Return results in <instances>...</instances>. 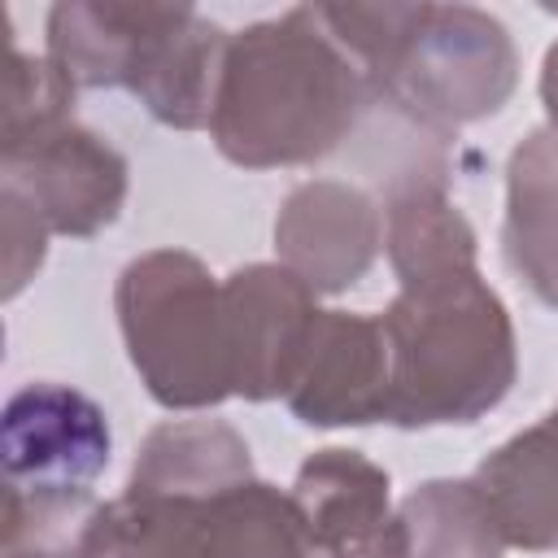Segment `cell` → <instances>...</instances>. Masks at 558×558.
<instances>
[{"label": "cell", "mask_w": 558, "mask_h": 558, "mask_svg": "<svg viewBox=\"0 0 558 558\" xmlns=\"http://www.w3.org/2000/svg\"><path fill=\"white\" fill-rule=\"evenodd\" d=\"M384 253L397 283L436 279L475 266V227L445 196L440 179H401L384 205Z\"/></svg>", "instance_id": "9a60e30c"}, {"label": "cell", "mask_w": 558, "mask_h": 558, "mask_svg": "<svg viewBox=\"0 0 558 558\" xmlns=\"http://www.w3.org/2000/svg\"><path fill=\"white\" fill-rule=\"evenodd\" d=\"M384 248V214L344 179L296 183L275 214V253L314 292L353 288Z\"/></svg>", "instance_id": "9c48e42d"}, {"label": "cell", "mask_w": 558, "mask_h": 558, "mask_svg": "<svg viewBox=\"0 0 558 558\" xmlns=\"http://www.w3.org/2000/svg\"><path fill=\"white\" fill-rule=\"evenodd\" d=\"M74 83L48 61V57H31L17 44H9V70H4V131H0V148L4 144H22L57 122L74 118Z\"/></svg>", "instance_id": "44dd1931"}, {"label": "cell", "mask_w": 558, "mask_h": 558, "mask_svg": "<svg viewBox=\"0 0 558 558\" xmlns=\"http://www.w3.org/2000/svg\"><path fill=\"white\" fill-rule=\"evenodd\" d=\"M227 39L231 35L192 4H153L126 92L161 126L174 131L209 126Z\"/></svg>", "instance_id": "30bf717a"}, {"label": "cell", "mask_w": 558, "mask_h": 558, "mask_svg": "<svg viewBox=\"0 0 558 558\" xmlns=\"http://www.w3.org/2000/svg\"><path fill=\"white\" fill-rule=\"evenodd\" d=\"M153 4L126 0H65L48 9V61L74 87H126Z\"/></svg>", "instance_id": "2e32d148"}, {"label": "cell", "mask_w": 558, "mask_h": 558, "mask_svg": "<svg viewBox=\"0 0 558 558\" xmlns=\"http://www.w3.org/2000/svg\"><path fill=\"white\" fill-rule=\"evenodd\" d=\"M253 480L248 440L222 418H170L157 423L131 462L126 488L174 493V497H214Z\"/></svg>", "instance_id": "5bb4252c"}, {"label": "cell", "mask_w": 558, "mask_h": 558, "mask_svg": "<svg viewBox=\"0 0 558 558\" xmlns=\"http://www.w3.org/2000/svg\"><path fill=\"white\" fill-rule=\"evenodd\" d=\"M0 187L17 192L52 235L87 240L118 222L131 166L105 135L70 118L22 144H4Z\"/></svg>", "instance_id": "5b68a950"}, {"label": "cell", "mask_w": 558, "mask_h": 558, "mask_svg": "<svg viewBox=\"0 0 558 558\" xmlns=\"http://www.w3.org/2000/svg\"><path fill=\"white\" fill-rule=\"evenodd\" d=\"M314 296L318 292L283 262H248L222 279L235 397L253 405L288 397L310 331L323 314Z\"/></svg>", "instance_id": "52a82bcc"}, {"label": "cell", "mask_w": 558, "mask_h": 558, "mask_svg": "<svg viewBox=\"0 0 558 558\" xmlns=\"http://www.w3.org/2000/svg\"><path fill=\"white\" fill-rule=\"evenodd\" d=\"M205 558H310V532L292 493L244 480L209 497Z\"/></svg>", "instance_id": "d6986e66"}, {"label": "cell", "mask_w": 558, "mask_h": 558, "mask_svg": "<svg viewBox=\"0 0 558 558\" xmlns=\"http://www.w3.org/2000/svg\"><path fill=\"white\" fill-rule=\"evenodd\" d=\"M109 418L105 410L52 379L22 384L4 401L0 418V458H4V493L26 497H78L109 466Z\"/></svg>", "instance_id": "8992f818"}, {"label": "cell", "mask_w": 558, "mask_h": 558, "mask_svg": "<svg viewBox=\"0 0 558 558\" xmlns=\"http://www.w3.org/2000/svg\"><path fill=\"white\" fill-rule=\"evenodd\" d=\"M501 248L510 270L536 301L558 310V131L532 126L506 161V227Z\"/></svg>", "instance_id": "7c38bea8"}, {"label": "cell", "mask_w": 558, "mask_h": 558, "mask_svg": "<svg viewBox=\"0 0 558 558\" xmlns=\"http://www.w3.org/2000/svg\"><path fill=\"white\" fill-rule=\"evenodd\" d=\"M379 323L392 362V427L418 432L475 423L497 410L519 379L510 310L480 266L401 283Z\"/></svg>", "instance_id": "7a4b0ae2"}, {"label": "cell", "mask_w": 558, "mask_h": 558, "mask_svg": "<svg viewBox=\"0 0 558 558\" xmlns=\"http://www.w3.org/2000/svg\"><path fill=\"white\" fill-rule=\"evenodd\" d=\"M0 222H4V301H13L35 279V270L44 266L52 231L9 187H0Z\"/></svg>", "instance_id": "7402d4cb"}, {"label": "cell", "mask_w": 558, "mask_h": 558, "mask_svg": "<svg viewBox=\"0 0 558 558\" xmlns=\"http://www.w3.org/2000/svg\"><path fill=\"white\" fill-rule=\"evenodd\" d=\"M366 83L418 126L449 131L484 122L510 105L519 87V52L488 9L414 4L405 35Z\"/></svg>", "instance_id": "277c9868"}, {"label": "cell", "mask_w": 558, "mask_h": 558, "mask_svg": "<svg viewBox=\"0 0 558 558\" xmlns=\"http://www.w3.org/2000/svg\"><path fill=\"white\" fill-rule=\"evenodd\" d=\"M471 480L488 497L510 549H558V405L501 440Z\"/></svg>", "instance_id": "8fae6325"}, {"label": "cell", "mask_w": 558, "mask_h": 558, "mask_svg": "<svg viewBox=\"0 0 558 558\" xmlns=\"http://www.w3.org/2000/svg\"><path fill=\"white\" fill-rule=\"evenodd\" d=\"M366 96L362 65L331 39L314 4H296L227 39L209 140L244 170L310 166L349 140Z\"/></svg>", "instance_id": "6da1fadb"}, {"label": "cell", "mask_w": 558, "mask_h": 558, "mask_svg": "<svg viewBox=\"0 0 558 558\" xmlns=\"http://www.w3.org/2000/svg\"><path fill=\"white\" fill-rule=\"evenodd\" d=\"M96 497H26L4 493V549L0 558H83Z\"/></svg>", "instance_id": "ffe728a7"}, {"label": "cell", "mask_w": 558, "mask_h": 558, "mask_svg": "<svg viewBox=\"0 0 558 558\" xmlns=\"http://www.w3.org/2000/svg\"><path fill=\"white\" fill-rule=\"evenodd\" d=\"M205 519L209 497L122 488L96 506L83 558H205Z\"/></svg>", "instance_id": "e0dca14e"}, {"label": "cell", "mask_w": 558, "mask_h": 558, "mask_svg": "<svg viewBox=\"0 0 558 558\" xmlns=\"http://www.w3.org/2000/svg\"><path fill=\"white\" fill-rule=\"evenodd\" d=\"M126 357L166 410H214L231 388L222 279L187 248H148L113 283Z\"/></svg>", "instance_id": "3957f363"}, {"label": "cell", "mask_w": 558, "mask_h": 558, "mask_svg": "<svg viewBox=\"0 0 558 558\" xmlns=\"http://www.w3.org/2000/svg\"><path fill=\"white\" fill-rule=\"evenodd\" d=\"M405 558H501L510 545L475 480H427L397 506Z\"/></svg>", "instance_id": "ac0fdd59"}, {"label": "cell", "mask_w": 558, "mask_h": 558, "mask_svg": "<svg viewBox=\"0 0 558 558\" xmlns=\"http://www.w3.org/2000/svg\"><path fill=\"white\" fill-rule=\"evenodd\" d=\"M392 362L379 314L323 310L296 379L283 397L305 427H371L388 423Z\"/></svg>", "instance_id": "ba28073f"}, {"label": "cell", "mask_w": 558, "mask_h": 558, "mask_svg": "<svg viewBox=\"0 0 558 558\" xmlns=\"http://www.w3.org/2000/svg\"><path fill=\"white\" fill-rule=\"evenodd\" d=\"M288 493L301 506V519L310 532V558L323 549L362 541L397 519L388 497V471L371 462L362 449H340V445L314 449L301 462Z\"/></svg>", "instance_id": "4fadbf2b"}, {"label": "cell", "mask_w": 558, "mask_h": 558, "mask_svg": "<svg viewBox=\"0 0 558 558\" xmlns=\"http://www.w3.org/2000/svg\"><path fill=\"white\" fill-rule=\"evenodd\" d=\"M314 558H405V527H401V519H392L379 532L349 541V545H336V549H323Z\"/></svg>", "instance_id": "603a6c76"}, {"label": "cell", "mask_w": 558, "mask_h": 558, "mask_svg": "<svg viewBox=\"0 0 558 558\" xmlns=\"http://www.w3.org/2000/svg\"><path fill=\"white\" fill-rule=\"evenodd\" d=\"M541 105H545V126L558 131V39L545 48V61H541Z\"/></svg>", "instance_id": "cb8c5ba5"}]
</instances>
